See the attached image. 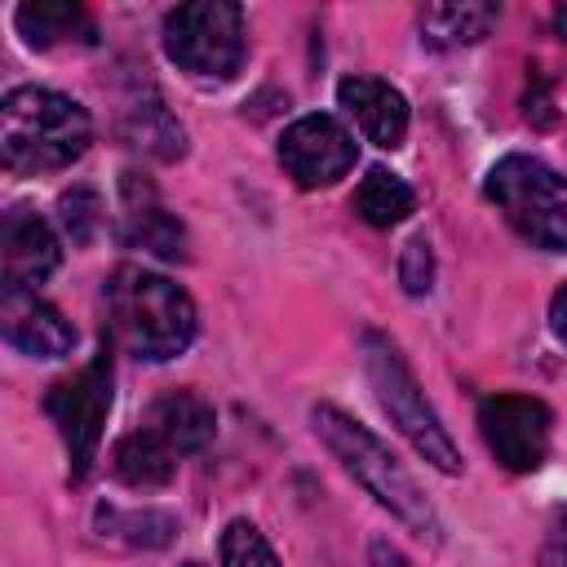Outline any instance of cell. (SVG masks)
<instances>
[{"label":"cell","instance_id":"17","mask_svg":"<svg viewBox=\"0 0 567 567\" xmlns=\"http://www.w3.org/2000/svg\"><path fill=\"white\" fill-rule=\"evenodd\" d=\"M354 208H359V217H363L368 226L390 230V226H399V221L416 208V195H412V186H408L399 173H390V168H368V177H363L359 190H354Z\"/></svg>","mask_w":567,"mask_h":567},{"label":"cell","instance_id":"22","mask_svg":"<svg viewBox=\"0 0 567 567\" xmlns=\"http://www.w3.org/2000/svg\"><path fill=\"white\" fill-rule=\"evenodd\" d=\"M540 567H567V505L554 509V518H549V527H545Z\"/></svg>","mask_w":567,"mask_h":567},{"label":"cell","instance_id":"16","mask_svg":"<svg viewBox=\"0 0 567 567\" xmlns=\"http://www.w3.org/2000/svg\"><path fill=\"white\" fill-rule=\"evenodd\" d=\"M496 27V4L483 0H452V4H430L421 9V40L434 49H456V44H474Z\"/></svg>","mask_w":567,"mask_h":567},{"label":"cell","instance_id":"8","mask_svg":"<svg viewBox=\"0 0 567 567\" xmlns=\"http://www.w3.org/2000/svg\"><path fill=\"white\" fill-rule=\"evenodd\" d=\"M549 408L527 394H492L478 403V430L487 452L509 470L527 474L549 452Z\"/></svg>","mask_w":567,"mask_h":567},{"label":"cell","instance_id":"4","mask_svg":"<svg viewBox=\"0 0 567 567\" xmlns=\"http://www.w3.org/2000/svg\"><path fill=\"white\" fill-rule=\"evenodd\" d=\"M359 354H363V372L372 381V394L381 403V412L399 425V434L443 474H461V452L452 443V434L443 430L439 412L430 408L425 390L416 385L412 368L403 363V354L381 337V332H363L359 341Z\"/></svg>","mask_w":567,"mask_h":567},{"label":"cell","instance_id":"26","mask_svg":"<svg viewBox=\"0 0 567 567\" xmlns=\"http://www.w3.org/2000/svg\"><path fill=\"white\" fill-rule=\"evenodd\" d=\"M182 567H199V563H182Z\"/></svg>","mask_w":567,"mask_h":567},{"label":"cell","instance_id":"20","mask_svg":"<svg viewBox=\"0 0 567 567\" xmlns=\"http://www.w3.org/2000/svg\"><path fill=\"white\" fill-rule=\"evenodd\" d=\"M58 208H62V226H66V235H71L75 244H89L93 230H97V221H102V204H97V195L84 190V186H75V190H66V195L58 199Z\"/></svg>","mask_w":567,"mask_h":567},{"label":"cell","instance_id":"11","mask_svg":"<svg viewBox=\"0 0 567 567\" xmlns=\"http://www.w3.org/2000/svg\"><path fill=\"white\" fill-rule=\"evenodd\" d=\"M58 235L49 221L31 208H9L0 226V261H4V288H31L44 284L58 270Z\"/></svg>","mask_w":567,"mask_h":567},{"label":"cell","instance_id":"14","mask_svg":"<svg viewBox=\"0 0 567 567\" xmlns=\"http://www.w3.org/2000/svg\"><path fill=\"white\" fill-rule=\"evenodd\" d=\"M213 425H217V416L195 390H173V394L155 399L146 412V430H155L177 456L199 452L213 439Z\"/></svg>","mask_w":567,"mask_h":567},{"label":"cell","instance_id":"12","mask_svg":"<svg viewBox=\"0 0 567 567\" xmlns=\"http://www.w3.org/2000/svg\"><path fill=\"white\" fill-rule=\"evenodd\" d=\"M337 97L354 115V124L363 128V137L372 146H381V151L403 146V137H408V102H403V93L394 84H385L377 75H350V80H341Z\"/></svg>","mask_w":567,"mask_h":567},{"label":"cell","instance_id":"23","mask_svg":"<svg viewBox=\"0 0 567 567\" xmlns=\"http://www.w3.org/2000/svg\"><path fill=\"white\" fill-rule=\"evenodd\" d=\"M368 567H412V563H408L390 540H372V545H368Z\"/></svg>","mask_w":567,"mask_h":567},{"label":"cell","instance_id":"18","mask_svg":"<svg viewBox=\"0 0 567 567\" xmlns=\"http://www.w3.org/2000/svg\"><path fill=\"white\" fill-rule=\"evenodd\" d=\"M18 31L27 35V44L35 49H49L58 40H71V35H89V13L71 0H35V4H22L18 9Z\"/></svg>","mask_w":567,"mask_h":567},{"label":"cell","instance_id":"15","mask_svg":"<svg viewBox=\"0 0 567 567\" xmlns=\"http://www.w3.org/2000/svg\"><path fill=\"white\" fill-rule=\"evenodd\" d=\"M111 470H115V478L120 483H128V487H164L168 478H173V470H177V452L155 434V430H133V434H124L120 443H115V452H111Z\"/></svg>","mask_w":567,"mask_h":567},{"label":"cell","instance_id":"1","mask_svg":"<svg viewBox=\"0 0 567 567\" xmlns=\"http://www.w3.org/2000/svg\"><path fill=\"white\" fill-rule=\"evenodd\" d=\"M310 425H315V434L323 439V447L341 461V470L377 501V505H385L403 527H412L416 536H425V540H443V523H439V514H434V505L425 501V492L416 487V478L394 461V452L368 430V425H359L354 416H346L341 408H332V403H319L315 412H310Z\"/></svg>","mask_w":567,"mask_h":567},{"label":"cell","instance_id":"3","mask_svg":"<svg viewBox=\"0 0 567 567\" xmlns=\"http://www.w3.org/2000/svg\"><path fill=\"white\" fill-rule=\"evenodd\" d=\"M93 142L89 111L53 89H13L0 106V155L13 173H53L80 159Z\"/></svg>","mask_w":567,"mask_h":567},{"label":"cell","instance_id":"21","mask_svg":"<svg viewBox=\"0 0 567 567\" xmlns=\"http://www.w3.org/2000/svg\"><path fill=\"white\" fill-rule=\"evenodd\" d=\"M430 275H434V266H430V244H425V235H416V239H408V248H403L399 279H403L408 292H425V288H430Z\"/></svg>","mask_w":567,"mask_h":567},{"label":"cell","instance_id":"9","mask_svg":"<svg viewBox=\"0 0 567 567\" xmlns=\"http://www.w3.org/2000/svg\"><path fill=\"white\" fill-rule=\"evenodd\" d=\"M279 164L306 190L332 186L354 168V137L332 115H301L279 137Z\"/></svg>","mask_w":567,"mask_h":567},{"label":"cell","instance_id":"10","mask_svg":"<svg viewBox=\"0 0 567 567\" xmlns=\"http://www.w3.org/2000/svg\"><path fill=\"white\" fill-rule=\"evenodd\" d=\"M0 328H4V341L31 359H62L75 346V328L62 319V310L35 297L31 288L0 292Z\"/></svg>","mask_w":567,"mask_h":567},{"label":"cell","instance_id":"5","mask_svg":"<svg viewBox=\"0 0 567 567\" xmlns=\"http://www.w3.org/2000/svg\"><path fill=\"white\" fill-rule=\"evenodd\" d=\"M487 199L536 248H567V177L532 155H505L487 173Z\"/></svg>","mask_w":567,"mask_h":567},{"label":"cell","instance_id":"13","mask_svg":"<svg viewBox=\"0 0 567 567\" xmlns=\"http://www.w3.org/2000/svg\"><path fill=\"white\" fill-rule=\"evenodd\" d=\"M120 190H124V239L142 244L146 252H155L164 261H182L186 257V235H182L177 217L159 204V195L137 173H124Z\"/></svg>","mask_w":567,"mask_h":567},{"label":"cell","instance_id":"24","mask_svg":"<svg viewBox=\"0 0 567 567\" xmlns=\"http://www.w3.org/2000/svg\"><path fill=\"white\" fill-rule=\"evenodd\" d=\"M549 328H554V337L567 346V284L554 292V301H549Z\"/></svg>","mask_w":567,"mask_h":567},{"label":"cell","instance_id":"25","mask_svg":"<svg viewBox=\"0 0 567 567\" xmlns=\"http://www.w3.org/2000/svg\"><path fill=\"white\" fill-rule=\"evenodd\" d=\"M554 22H558V31H567V9H558V13H554Z\"/></svg>","mask_w":567,"mask_h":567},{"label":"cell","instance_id":"6","mask_svg":"<svg viewBox=\"0 0 567 567\" xmlns=\"http://www.w3.org/2000/svg\"><path fill=\"white\" fill-rule=\"evenodd\" d=\"M164 53L195 80H230L244 62V13L230 0L177 4L164 18Z\"/></svg>","mask_w":567,"mask_h":567},{"label":"cell","instance_id":"7","mask_svg":"<svg viewBox=\"0 0 567 567\" xmlns=\"http://www.w3.org/2000/svg\"><path fill=\"white\" fill-rule=\"evenodd\" d=\"M44 412L53 416L66 456H71V474L84 478L97 461V443H102V425L111 412V354L106 346L97 350V359L62 381L49 385L44 394Z\"/></svg>","mask_w":567,"mask_h":567},{"label":"cell","instance_id":"19","mask_svg":"<svg viewBox=\"0 0 567 567\" xmlns=\"http://www.w3.org/2000/svg\"><path fill=\"white\" fill-rule=\"evenodd\" d=\"M221 567H279V558L248 518H235L221 532Z\"/></svg>","mask_w":567,"mask_h":567},{"label":"cell","instance_id":"2","mask_svg":"<svg viewBox=\"0 0 567 567\" xmlns=\"http://www.w3.org/2000/svg\"><path fill=\"white\" fill-rule=\"evenodd\" d=\"M106 323L128 354L164 363L190 346L195 306L173 279L142 266H120L106 279Z\"/></svg>","mask_w":567,"mask_h":567}]
</instances>
